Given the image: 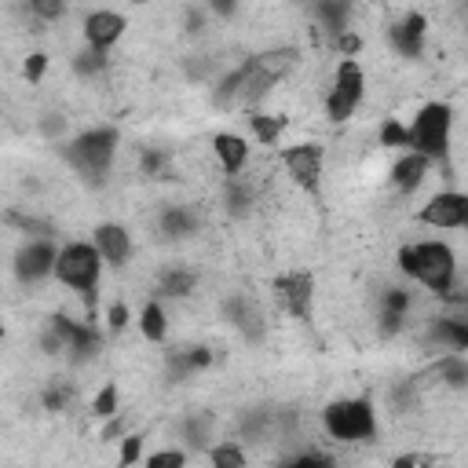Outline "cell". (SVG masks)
<instances>
[{"label": "cell", "mask_w": 468, "mask_h": 468, "mask_svg": "<svg viewBox=\"0 0 468 468\" xmlns=\"http://www.w3.org/2000/svg\"><path fill=\"white\" fill-rule=\"evenodd\" d=\"M106 322H110V329H113V333H121V329L128 325V307H124V303H110Z\"/></svg>", "instance_id": "39"}, {"label": "cell", "mask_w": 468, "mask_h": 468, "mask_svg": "<svg viewBox=\"0 0 468 468\" xmlns=\"http://www.w3.org/2000/svg\"><path fill=\"white\" fill-rule=\"evenodd\" d=\"M435 373H439V380L442 384H450V388H468V358L464 355H442L439 362H435Z\"/></svg>", "instance_id": "25"}, {"label": "cell", "mask_w": 468, "mask_h": 468, "mask_svg": "<svg viewBox=\"0 0 468 468\" xmlns=\"http://www.w3.org/2000/svg\"><path fill=\"white\" fill-rule=\"evenodd\" d=\"M179 435H183V442L190 446V450H212V413H194V417H186L183 424H179Z\"/></svg>", "instance_id": "22"}, {"label": "cell", "mask_w": 468, "mask_h": 468, "mask_svg": "<svg viewBox=\"0 0 468 468\" xmlns=\"http://www.w3.org/2000/svg\"><path fill=\"white\" fill-rule=\"evenodd\" d=\"M223 201H227V212H230V216H245V212H249V205H252V190L241 183V176L227 179Z\"/></svg>", "instance_id": "29"}, {"label": "cell", "mask_w": 468, "mask_h": 468, "mask_svg": "<svg viewBox=\"0 0 468 468\" xmlns=\"http://www.w3.org/2000/svg\"><path fill=\"white\" fill-rule=\"evenodd\" d=\"M249 124H252V135H256L263 146H274L278 135L285 132V117H278V113H252Z\"/></svg>", "instance_id": "27"}, {"label": "cell", "mask_w": 468, "mask_h": 468, "mask_svg": "<svg viewBox=\"0 0 468 468\" xmlns=\"http://www.w3.org/2000/svg\"><path fill=\"white\" fill-rule=\"evenodd\" d=\"M91 245L99 249L102 263H110V267H124L132 260V234L121 223H99L91 234Z\"/></svg>", "instance_id": "14"}, {"label": "cell", "mask_w": 468, "mask_h": 468, "mask_svg": "<svg viewBox=\"0 0 468 468\" xmlns=\"http://www.w3.org/2000/svg\"><path fill=\"white\" fill-rule=\"evenodd\" d=\"M99 344H102V336L91 322H73V336H69V347H66V351H73V362L91 358L99 351Z\"/></svg>", "instance_id": "23"}, {"label": "cell", "mask_w": 468, "mask_h": 468, "mask_svg": "<svg viewBox=\"0 0 468 468\" xmlns=\"http://www.w3.org/2000/svg\"><path fill=\"white\" fill-rule=\"evenodd\" d=\"M314 15H318V22H322V29L329 33V40L333 37H340V33H347V18H351V4H333V0H322L318 7H314Z\"/></svg>", "instance_id": "24"}, {"label": "cell", "mask_w": 468, "mask_h": 468, "mask_svg": "<svg viewBox=\"0 0 468 468\" xmlns=\"http://www.w3.org/2000/svg\"><path fill=\"white\" fill-rule=\"evenodd\" d=\"M322 428L336 442H366L377 435V410L366 395L355 399H336L322 410Z\"/></svg>", "instance_id": "5"}, {"label": "cell", "mask_w": 468, "mask_h": 468, "mask_svg": "<svg viewBox=\"0 0 468 468\" xmlns=\"http://www.w3.org/2000/svg\"><path fill=\"white\" fill-rule=\"evenodd\" d=\"M227 318H230V325L245 336V340H260L263 336V311H260V303L252 300V296H241V292H234L230 300H227Z\"/></svg>", "instance_id": "16"}, {"label": "cell", "mask_w": 468, "mask_h": 468, "mask_svg": "<svg viewBox=\"0 0 468 468\" xmlns=\"http://www.w3.org/2000/svg\"><path fill=\"white\" fill-rule=\"evenodd\" d=\"M406 311H410V292L406 289H388L380 296V322H384V333H399L402 322H406Z\"/></svg>", "instance_id": "19"}, {"label": "cell", "mask_w": 468, "mask_h": 468, "mask_svg": "<svg viewBox=\"0 0 468 468\" xmlns=\"http://www.w3.org/2000/svg\"><path fill=\"white\" fill-rule=\"evenodd\" d=\"M212 154H216L223 176L234 179V176H241L245 165H249V139H245V135H234V132H219V135L212 139Z\"/></svg>", "instance_id": "15"}, {"label": "cell", "mask_w": 468, "mask_h": 468, "mask_svg": "<svg viewBox=\"0 0 468 468\" xmlns=\"http://www.w3.org/2000/svg\"><path fill=\"white\" fill-rule=\"evenodd\" d=\"M66 399H69L66 388H48V391H44V406H48V410H62Z\"/></svg>", "instance_id": "40"}, {"label": "cell", "mask_w": 468, "mask_h": 468, "mask_svg": "<svg viewBox=\"0 0 468 468\" xmlns=\"http://www.w3.org/2000/svg\"><path fill=\"white\" fill-rule=\"evenodd\" d=\"M399 271L435 296H450L457 282V256L446 241H410L399 249Z\"/></svg>", "instance_id": "2"}, {"label": "cell", "mask_w": 468, "mask_h": 468, "mask_svg": "<svg viewBox=\"0 0 468 468\" xmlns=\"http://www.w3.org/2000/svg\"><path fill=\"white\" fill-rule=\"evenodd\" d=\"M282 165H285L289 179H292L300 190L318 194V183H322V146H318V143L285 146V150H282Z\"/></svg>", "instance_id": "9"}, {"label": "cell", "mask_w": 468, "mask_h": 468, "mask_svg": "<svg viewBox=\"0 0 468 468\" xmlns=\"http://www.w3.org/2000/svg\"><path fill=\"white\" fill-rule=\"evenodd\" d=\"M333 48L340 51V58H355L358 55V48H362V37L358 33H340V37H333Z\"/></svg>", "instance_id": "36"}, {"label": "cell", "mask_w": 468, "mask_h": 468, "mask_svg": "<svg viewBox=\"0 0 468 468\" xmlns=\"http://www.w3.org/2000/svg\"><path fill=\"white\" fill-rule=\"evenodd\" d=\"M102 256L91 241H66L58 249V263H55V278L73 289V292H84L91 296L99 289V278H102Z\"/></svg>", "instance_id": "6"}, {"label": "cell", "mask_w": 468, "mask_h": 468, "mask_svg": "<svg viewBox=\"0 0 468 468\" xmlns=\"http://www.w3.org/2000/svg\"><path fill=\"white\" fill-rule=\"evenodd\" d=\"M197 212H190L186 205H172V208H165L161 212V230L168 234V238H186V234H194L197 230Z\"/></svg>", "instance_id": "21"}, {"label": "cell", "mask_w": 468, "mask_h": 468, "mask_svg": "<svg viewBox=\"0 0 468 468\" xmlns=\"http://www.w3.org/2000/svg\"><path fill=\"white\" fill-rule=\"evenodd\" d=\"M117 143H121L117 128H88V132H80V135H73V139L66 143L62 157H66L84 179L102 183V176H106L110 165H113Z\"/></svg>", "instance_id": "4"}, {"label": "cell", "mask_w": 468, "mask_h": 468, "mask_svg": "<svg viewBox=\"0 0 468 468\" xmlns=\"http://www.w3.org/2000/svg\"><path fill=\"white\" fill-rule=\"evenodd\" d=\"M296 66V48H267L260 55H249L241 66H234L219 84H216V106H252L260 102L289 69Z\"/></svg>", "instance_id": "1"}, {"label": "cell", "mask_w": 468, "mask_h": 468, "mask_svg": "<svg viewBox=\"0 0 468 468\" xmlns=\"http://www.w3.org/2000/svg\"><path fill=\"white\" fill-rule=\"evenodd\" d=\"M417 219L424 227H435V230H468V194H461V190H439V194H431L420 205Z\"/></svg>", "instance_id": "8"}, {"label": "cell", "mask_w": 468, "mask_h": 468, "mask_svg": "<svg viewBox=\"0 0 468 468\" xmlns=\"http://www.w3.org/2000/svg\"><path fill=\"white\" fill-rule=\"evenodd\" d=\"M29 15H37V18H62L66 15V4L62 0H29Z\"/></svg>", "instance_id": "35"}, {"label": "cell", "mask_w": 468, "mask_h": 468, "mask_svg": "<svg viewBox=\"0 0 468 468\" xmlns=\"http://www.w3.org/2000/svg\"><path fill=\"white\" fill-rule=\"evenodd\" d=\"M208 464H212V468H245V446H241L238 439L212 442V450H208Z\"/></svg>", "instance_id": "26"}, {"label": "cell", "mask_w": 468, "mask_h": 468, "mask_svg": "<svg viewBox=\"0 0 468 468\" xmlns=\"http://www.w3.org/2000/svg\"><path fill=\"white\" fill-rule=\"evenodd\" d=\"M124 29H128V18H124L121 11H110V7L88 11V15H84V26H80L84 44L95 48V51H110V48L124 37Z\"/></svg>", "instance_id": "12"}, {"label": "cell", "mask_w": 468, "mask_h": 468, "mask_svg": "<svg viewBox=\"0 0 468 468\" xmlns=\"http://www.w3.org/2000/svg\"><path fill=\"white\" fill-rule=\"evenodd\" d=\"M278 468H333V461L325 453H296V457L282 461Z\"/></svg>", "instance_id": "34"}, {"label": "cell", "mask_w": 468, "mask_h": 468, "mask_svg": "<svg viewBox=\"0 0 468 468\" xmlns=\"http://www.w3.org/2000/svg\"><path fill=\"white\" fill-rule=\"evenodd\" d=\"M428 168H431V161H428V157H420V154L406 150V154L391 165V183H395L402 194H410V190H417V186L424 183Z\"/></svg>", "instance_id": "17"}, {"label": "cell", "mask_w": 468, "mask_h": 468, "mask_svg": "<svg viewBox=\"0 0 468 468\" xmlns=\"http://www.w3.org/2000/svg\"><path fill=\"white\" fill-rule=\"evenodd\" d=\"M362 99H366V73H362V66H358L355 58H340V66H336V73H333V88H329V95H325V113H329V121H333V124L351 121V117L358 113Z\"/></svg>", "instance_id": "7"}, {"label": "cell", "mask_w": 468, "mask_h": 468, "mask_svg": "<svg viewBox=\"0 0 468 468\" xmlns=\"http://www.w3.org/2000/svg\"><path fill=\"white\" fill-rule=\"evenodd\" d=\"M380 143H384V146H406V150H410V128H402L399 121H388V124L380 128Z\"/></svg>", "instance_id": "33"}, {"label": "cell", "mask_w": 468, "mask_h": 468, "mask_svg": "<svg viewBox=\"0 0 468 468\" xmlns=\"http://www.w3.org/2000/svg\"><path fill=\"white\" fill-rule=\"evenodd\" d=\"M395 468H420V457L406 453V457H399V461H395Z\"/></svg>", "instance_id": "42"}, {"label": "cell", "mask_w": 468, "mask_h": 468, "mask_svg": "<svg viewBox=\"0 0 468 468\" xmlns=\"http://www.w3.org/2000/svg\"><path fill=\"white\" fill-rule=\"evenodd\" d=\"M55 263H58V249L51 238H29L18 252H15V274L18 282H40L48 274H55Z\"/></svg>", "instance_id": "10"}, {"label": "cell", "mask_w": 468, "mask_h": 468, "mask_svg": "<svg viewBox=\"0 0 468 468\" xmlns=\"http://www.w3.org/2000/svg\"><path fill=\"white\" fill-rule=\"evenodd\" d=\"M139 333L150 344H161L168 336V318H165V307L157 300H146L143 303V311H139Z\"/></svg>", "instance_id": "20"}, {"label": "cell", "mask_w": 468, "mask_h": 468, "mask_svg": "<svg viewBox=\"0 0 468 468\" xmlns=\"http://www.w3.org/2000/svg\"><path fill=\"white\" fill-rule=\"evenodd\" d=\"M274 292L285 307V314H292L296 322H311V303H314V278L307 271H289L274 282Z\"/></svg>", "instance_id": "11"}, {"label": "cell", "mask_w": 468, "mask_h": 468, "mask_svg": "<svg viewBox=\"0 0 468 468\" xmlns=\"http://www.w3.org/2000/svg\"><path fill=\"white\" fill-rule=\"evenodd\" d=\"M161 165H165V154H157V150H146V154H143V172L157 176V172H161Z\"/></svg>", "instance_id": "41"}, {"label": "cell", "mask_w": 468, "mask_h": 468, "mask_svg": "<svg viewBox=\"0 0 468 468\" xmlns=\"http://www.w3.org/2000/svg\"><path fill=\"white\" fill-rule=\"evenodd\" d=\"M194 282H197V274L194 271H183V267H176V271H165V278H161V285H157V296H186L190 289H194Z\"/></svg>", "instance_id": "28"}, {"label": "cell", "mask_w": 468, "mask_h": 468, "mask_svg": "<svg viewBox=\"0 0 468 468\" xmlns=\"http://www.w3.org/2000/svg\"><path fill=\"white\" fill-rule=\"evenodd\" d=\"M139 453H143V435H124V442H121V464H124V468L135 464Z\"/></svg>", "instance_id": "38"}, {"label": "cell", "mask_w": 468, "mask_h": 468, "mask_svg": "<svg viewBox=\"0 0 468 468\" xmlns=\"http://www.w3.org/2000/svg\"><path fill=\"white\" fill-rule=\"evenodd\" d=\"M424 33H428V18L420 11H406L399 22L388 26V44L402 55V58H420L424 51Z\"/></svg>", "instance_id": "13"}, {"label": "cell", "mask_w": 468, "mask_h": 468, "mask_svg": "<svg viewBox=\"0 0 468 468\" xmlns=\"http://www.w3.org/2000/svg\"><path fill=\"white\" fill-rule=\"evenodd\" d=\"M106 51H95V48H84L77 58H73V69L80 73V77H95V73H102L106 69Z\"/></svg>", "instance_id": "30"}, {"label": "cell", "mask_w": 468, "mask_h": 468, "mask_svg": "<svg viewBox=\"0 0 468 468\" xmlns=\"http://www.w3.org/2000/svg\"><path fill=\"white\" fill-rule=\"evenodd\" d=\"M428 336L446 351H468V322L464 318H435L428 325Z\"/></svg>", "instance_id": "18"}, {"label": "cell", "mask_w": 468, "mask_h": 468, "mask_svg": "<svg viewBox=\"0 0 468 468\" xmlns=\"http://www.w3.org/2000/svg\"><path fill=\"white\" fill-rule=\"evenodd\" d=\"M44 69H48V55H40V51H33V55L26 58V66H22V73H26L29 84H37V80L44 77Z\"/></svg>", "instance_id": "37"}, {"label": "cell", "mask_w": 468, "mask_h": 468, "mask_svg": "<svg viewBox=\"0 0 468 468\" xmlns=\"http://www.w3.org/2000/svg\"><path fill=\"white\" fill-rule=\"evenodd\" d=\"M91 410H95V417H113V413H117V384H113V380L102 384V391L95 395Z\"/></svg>", "instance_id": "31"}, {"label": "cell", "mask_w": 468, "mask_h": 468, "mask_svg": "<svg viewBox=\"0 0 468 468\" xmlns=\"http://www.w3.org/2000/svg\"><path fill=\"white\" fill-rule=\"evenodd\" d=\"M410 128V150L428 157L431 165H446L450 157V132H453V110L446 102H424Z\"/></svg>", "instance_id": "3"}, {"label": "cell", "mask_w": 468, "mask_h": 468, "mask_svg": "<svg viewBox=\"0 0 468 468\" xmlns=\"http://www.w3.org/2000/svg\"><path fill=\"white\" fill-rule=\"evenodd\" d=\"M183 464H186L183 450H157L146 457V468H183Z\"/></svg>", "instance_id": "32"}]
</instances>
